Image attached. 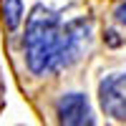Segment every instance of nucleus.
Here are the masks:
<instances>
[{
  "instance_id": "obj_5",
  "label": "nucleus",
  "mask_w": 126,
  "mask_h": 126,
  "mask_svg": "<svg viewBox=\"0 0 126 126\" xmlns=\"http://www.w3.org/2000/svg\"><path fill=\"white\" fill-rule=\"evenodd\" d=\"M113 18H116V23L126 28V0H121V3L113 8Z\"/></svg>"
},
{
  "instance_id": "obj_2",
  "label": "nucleus",
  "mask_w": 126,
  "mask_h": 126,
  "mask_svg": "<svg viewBox=\"0 0 126 126\" xmlns=\"http://www.w3.org/2000/svg\"><path fill=\"white\" fill-rule=\"evenodd\" d=\"M98 103L106 116L126 121V71H113L98 83Z\"/></svg>"
},
{
  "instance_id": "obj_3",
  "label": "nucleus",
  "mask_w": 126,
  "mask_h": 126,
  "mask_svg": "<svg viewBox=\"0 0 126 126\" xmlns=\"http://www.w3.org/2000/svg\"><path fill=\"white\" fill-rule=\"evenodd\" d=\"M56 121L58 126H96L86 93L81 91L61 93L56 101Z\"/></svg>"
},
{
  "instance_id": "obj_6",
  "label": "nucleus",
  "mask_w": 126,
  "mask_h": 126,
  "mask_svg": "<svg viewBox=\"0 0 126 126\" xmlns=\"http://www.w3.org/2000/svg\"><path fill=\"white\" fill-rule=\"evenodd\" d=\"M0 106H3V88H0Z\"/></svg>"
},
{
  "instance_id": "obj_1",
  "label": "nucleus",
  "mask_w": 126,
  "mask_h": 126,
  "mask_svg": "<svg viewBox=\"0 0 126 126\" xmlns=\"http://www.w3.org/2000/svg\"><path fill=\"white\" fill-rule=\"evenodd\" d=\"M93 40V20L73 18L63 20L53 8L35 5L25 23V63L33 76H56V73L78 63Z\"/></svg>"
},
{
  "instance_id": "obj_4",
  "label": "nucleus",
  "mask_w": 126,
  "mask_h": 126,
  "mask_svg": "<svg viewBox=\"0 0 126 126\" xmlns=\"http://www.w3.org/2000/svg\"><path fill=\"white\" fill-rule=\"evenodd\" d=\"M0 10H3V23H5V28L10 30V33L18 30L20 20H23V13H25L23 0H0Z\"/></svg>"
}]
</instances>
